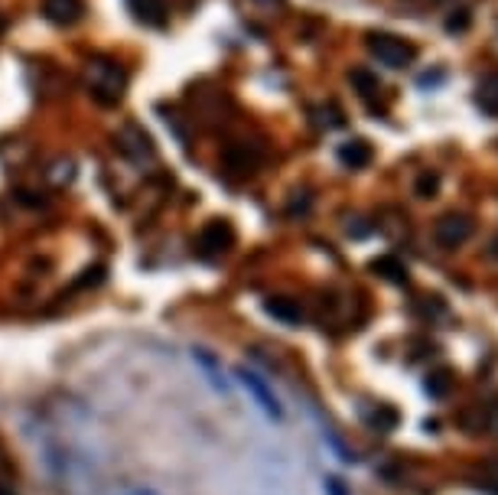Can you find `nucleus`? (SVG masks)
<instances>
[{
  "label": "nucleus",
  "instance_id": "1",
  "mask_svg": "<svg viewBox=\"0 0 498 495\" xmlns=\"http://www.w3.org/2000/svg\"><path fill=\"white\" fill-rule=\"evenodd\" d=\"M85 89L98 104L111 108V104H121L124 91H128V72L121 69L114 59H105V56H95L85 66Z\"/></svg>",
  "mask_w": 498,
  "mask_h": 495
},
{
  "label": "nucleus",
  "instance_id": "2",
  "mask_svg": "<svg viewBox=\"0 0 498 495\" xmlns=\"http://www.w3.org/2000/svg\"><path fill=\"white\" fill-rule=\"evenodd\" d=\"M369 52L388 69H404L417 59V46L394 33H369Z\"/></svg>",
  "mask_w": 498,
  "mask_h": 495
},
{
  "label": "nucleus",
  "instance_id": "3",
  "mask_svg": "<svg viewBox=\"0 0 498 495\" xmlns=\"http://www.w3.org/2000/svg\"><path fill=\"white\" fill-rule=\"evenodd\" d=\"M433 238H437V244L440 248H447V251L463 248V244L472 238V219H469V215H459V213L443 215V219L433 225Z\"/></svg>",
  "mask_w": 498,
  "mask_h": 495
},
{
  "label": "nucleus",
  "instance_id": "4",
  "mask_svg": "<svg viewBox=\"0 0 498 495\" xmlns=\"http://www.w3.org/2000/svg\"><path fill=\"white\" fill-rule=\"evenodd\" d=\"M118 147H121V153H128L134 163L157 160V147H153V141H150V134L134 121L124 124V128L118 131Z\"/></svg>",
  "mask_w": 498,
  "mask_h": 495
},
{
  "label": "nucleus",
  "instance_id": "5",
  "mask_svg": "<svg viewBox=\"0 0 498 495\" xmlns=\"http://www.w3.org/2000/svg\"><path fill=\"white\" fill-rule=\"evenodd\" d=\"M235 244V228L229 219H212L199 232V254L202 258H222Z\"/></svg>",
  "mask_w": 498,
  "mask_h": 495
},
{
  "label": "nucleus",
  "instance_id": "6",
  "mask_svg": "<svg viewBox=\"0 0 498 495\" xmlns=\"http://www.w3.org/2000/svg\"><path fill=\"white\" fill-rule=\"evenodd\" d=\"M235 375H238V382L251 391V398L258 401L264 414L274 417V421H280V417H284V407L277 405V398H274V391H270L268 384H264V378H261V375H254L251 368H245V365H238V368H235Z\"/></svg>",
  "mask_w": 498,
  "mask_h": 495
},
{
  "label": "nucleus",
  "instance_id": "7",
  "mask_svg": "<svg viewBox=\"0 0 498 495\" xmlns=\"http://www.w3.org/2000/svg\"><path fill=\"white\" fill-rule=\"evenodd\" d=\"M225 166H229L231 176H251L261 166V151L254 143H231L225 151Z\"/></svg>",
  "mask_w": 498,
  "mask_h": 495
},
{
  "label": "nucleus",
  "instance_id": "8",
  "mask_svg": "<svg viewBox=\"0 0 498 495\" xmlns=\"http://www.w3.org/2000/svg\"><path fill=\"white\" fill-rule=\"evenodd\" d=\"M43 13L56 27H75L85 17V0H43Z\"/></svg>",
  "mask_w": 498,
  "mask_h": 495
},
{
  "label": "nucleus",
  "instance_id": "9",
  "mask_svg": "<svg viewBox=\"0 0 498 495\" xmlns=\"http://www.w3.org/2000/svg\"><path fill=\"white\" fill-rule=\"evenodd\" d=\"M128 11L144 27H153V30L167 27V4L163 0H128Z\"/></svg>",
  "mask_w": 498,
  "mask_h": 495
},
{
  "label": "nucleus",
  "instance_id": "10",
  "mask_svg": "<svg viewBox=\"0 0 498 495\" xmlns=\"http://www.w3.org/2000/svg\"><path fill=\"white\" fill-rule=\"evenodd\" d=\"M336 157H339L342 166H349V170H362V166H369L375 153H371V143L369 141H362V137H352V141L339 143Z\"/></svg>",
  "mask_w": 498,
  "mask_h": 495
},
{
  "label": "nucleus",
  "instance_id": "11",
  "mask_svg": "<svg viewBox=\"0 0 498 495\" xmlns=\"http://www.w3.org/2000/svg\"><path fill=\"white\" fill-rule=\"evenodd\" d=\"M264 310H268L274 320H280V323H287V326L303 323V306H300L297 300H290V297H270V300H264Z\"/></svg>",
  "mask_w": 498,
  "mask_h": 495
},
{
  "label": "nucleus",
  "instance_id": "12",
  "mask_svg": "<svg viewBox=\"0 0 498 495\" xmlns=\"http://www.w3.org/2000/svg\"><path fill=\"white\" fill-rule=\"evenodd\" d=\"M476 108L488 118H498V72L486 75L476 85Z\"/></svg>",
  "mask_w": 498,
  "mask_h": 495
},
{
  "label": "nucleus",
  "instance_id": "13",
  "mask_svg": "<svg viewBox=\"0 0 498 495\" xmlns=\"http://www.w3.org/2000/svg\"><path fill=\"white\" fill-rule=\"evenodd\" d=\"M371 271L378 274V277H385V281L391 283H408V267L398 261V258H391V254H385V258H378V261H371Z\"/></svg>",
  "mask_w": 498,
  "mask_h": 495
},
{
  "label": "nucleus",
  "instance_id": "14",
  "mask_svg": "<svg viewBox=\"0 0 498 495\" xmlns=\"http://www.w3.org/2000/svg\"><path fill=\"white\" fill-rule=\"evenodd\" d=\"M349 81L355 85V91H359L362 98H371V95H375V91L381 89L378 75H371L369 69H352V72H349Z\"/></svg>",
  "mask_w": 498,
  "mask_h": 495
},
{
  "label": "nucleus",
  "instance_id": "15",
  "mask_svg": "<svg viewBox=\"0 0 498 495\" xmlns=\"http://www.w3.org/2000/svg\"><path fill=\"white\" fill-rule=\"evenodd\" d=\"M417 196L420 199H430V196H437L440 192V173H433V170H427V173H420L417 176Z\"/></svg>",
  "mask_w": 498,
  "mask_h": 495
},
{
  "label": "nucleus",
  "instance_id": "16",
  "mask_svg": "<svg viewBox=\"0 0 498 495\" xmlns=\"http://www.w3.org/2000/svg\"><path fill=\"white\" fill-rule=\"evenodd\" d=\"M479 479H482L479 485H486L488 492L498 495V460H486L479 466Z\"/></svg>",
  "mask_w": 498,
  "mask_h": 495
},
{
  "label": "nucleus",
  "instance_id": "17",
  "mask_svg": "<svg viewBox=\"0 0 498 495\" xmlns=\"http://www.w3.org/2000/svg\"><path fill=\"white\" fill-rule=\"evenodd\" d=\"M469 23H472V13H469L466 7H456V11H449V17H447V30L449 33H466Z\"/></svg>",
  "mask_w": 498,
  "mask_h": 495
},
{
  "label": "nucleus",
  "instance_id": "18",
  "mask_svg": "<svg viewBox=\"0 0 498 495\" xmlns=\"http://www.w3.org/2000/svg\"><path fill=\"white\" fill-rule=\"evenodd\" d=\"M449 384H453V378H449V372H437L427 378V391L433 394V398H443V394L449 391Z\"/></svg>",
  "mask_w": 498,
  "mask_h": 495
},
{
  "label": "nucleus",
  "instance_id": "19",
  "mask_svg": "<svg viewBox=\"0 0 498 495\" xmlns=\"http://www.w3.org/2000/svg\"><path fill=\"white\" fill-rule=\"evenodd\" d=\"M375 424H378V430H394L398 427V411H391V407H378V417H375Z\"/></svg>",
  "mask_w": 498,
  "mask_h": 495
},
{
  "label": "nucleus",
  "instance_id": "20",
  "mask_svg": "<svg viewBox=\"0 0 498 495\" xmlns=\"http://www.w3.org/2000/svg\"><path fill=\"white\" fill-rule=\"evenodd\" d=\"M326 489H329V492H332V495H349V492H346V489H342V483H339V479H329V483H326Z\"/></svg>",
  "mask_w": 498,
  "mask_h": 495
},
{
  "label": "nucleus",
  "instance_id": "21",
  "mask_svg": "<svg viewBox=\"0 0 498 495\" xmlns=\"http://www.w3.org/2000/svg\"><path fill=\"white\" fill-rule=\"evenodd\" d=\"M134 495H153V492H150V489H137Z\"/></svg>",
  "mask_w": 498,
  "mask_h": 495
},
{
  "label": "nucleus",
  "instance_id": "22",
  "mask_svg": "<svg viewBox=\"0 0 498 495\" xmlns=\"http://www.w3.org/2000/svg\"><path fill=\"white\" fill-rule=\"evenodd\" d=\"M261 4H274V0H261Z\"/></svg>",
  "mask_w": 498,
  "mask_h": 495
}]
</instances>
